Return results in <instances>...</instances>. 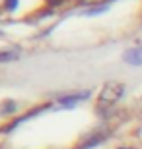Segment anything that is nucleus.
Instances as JSON below:
<instances>
[{"mask_svg":"<svg viewBox=\"0 0 142 149\" xmlns=\"http://www.w3.org/2000/svg\"><path fill=\"white\" fill-rule=\"evenodd\" d=\"M59 2H62V0H49V4H51V6H55V4H59Z\"/></svg>","mask_w":142,"mask_h":149,"instance_id":"obj_6","label":"nucleus"},{"mask_svg":"<svg viewBox=\"0 0 142 149\" xmlns=\"http://www.w3.org/2000/svg\"><path fill=\"white\" fill-rule=\"evenodd\" d=\"M18 52H20L18 49H14V50H4V52H0V62L16 60V58H18Z\"/></svg>","mask_w":142,"mask_h":149,"instance_id":"obj_4","label":"nucleus"},{"mask_svg":"<svg viewBox=\"0 0 142 149\" xmlns=\"http://www.w3.org/2000/svg\"><path fill=\"white\" fill-rule=\"evenodd\" d=\"M123 95V85L121 83H107L103 87V91L99 93V105H97V112H103L105 107H113L119 97Z\"/></svg>","mask_w":142,"mask_h":149,"instance_id":"obj_1","label":"nucleus"},{"mask_svg":"<svg viewBox=\"0 0 142 149\" xmlns=\"http://www.w3.org/2000/svg\"><path fill=\"white\" fill-rule=\"evenodd\" d=\"M125 62H129V64H132V66H140L142 64V47L126 50L125 52Z\"/></svg>","mask_w":142,"mask_h":149,"instance_id":"obj_2","label":"nucleus"},{"mask_svg":"<svg viewBox=\"0 0 142 149\" xmlns=\"http://www.w3.org/2000/svg\"><path fill=\"white\" fill-rule=\"evenodd\" d=\"M88 91H82V93H76V95H68V97H62V99L59 101V105L60 107H72V105H76L80 99H84V97H88Z\"/></svg>","mask_w":142,"mask_h":149,"instance_id":"obj_3","label":"nucleus"},{"mask_svg":"<svg viewBox=\"0 0 142 149\" xmlns=\"http://www.w3.org/2000/svg\"><path fill=\"white\" fill-rule=\"evenodd\" d=\"M16 111V105H14V101H6L4 105L0 107V114H8V112H14Z\"/></svg>","mask_w":142,"mask_h":149,"instance_id":"obj_5","label":"nucleus"}]
</instances>
